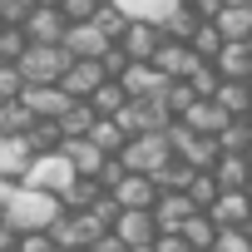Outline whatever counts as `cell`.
Wrapping results in <instances>:
<instances>
[{
	"mask_svg": "<svg viewBox=\"0 0 252 252\" xmlns=\"http://www.w3.org/2000/svg\"><path fill=\"white\" fill-rule=\"evenodd\" d=\"M60 213H64V208H60V198H50V193H30V188H20V183L5 193V203H0V222H5L15 237L50 232Z\"/></svg>",
	"mask_w": 252,
	"mask_h": 252,
	"instance_id": "cell-1",
	"label": "cell"
},
{
	"mask_svg": "<svg viewBox=\"0 0 252 252\" xmlns=\"http://www.w3.org/2000/svg\"><path fill=\"white\" fill-rule=\"evenodd\" d=\"M119 163H124V173H144V178L163 173V168L173 163L168 129H163V134H139V139H129V144H124V154H119Z\"/></svg>",
	"mask_w": 252,
	"mask_h": 252,
	"instance_id": "cell-2",
	"label": "cell"
},
{
	"mask_svg": "<svg viewBox=\"0 0 252 252\" xmlns=\"http://www.w3.org/2000/svg\"><path fill=\"white\" fill-rule=\"evenodd\" d=\"M69 183H74V168H69L64 154H35L30 168H25V178H20V188H30V193H50V198H60Z\"/></svg>",
	"mask_w": 252,
	"mask_h": 252,
	"instance_id": "cell-3",
	"label": "cell"
},
{
	"mask_svg": "<svg viewBox=\"0 0 252 252\" xmlns=\"http://www.w3.org/2000/svg\"><path fill=\"white\" fill-rule=\"evenodd\" d=\"M104 232H109V227L84 208V213H60V218H55V227H50V242H55L60 252H74V247H94Z\"/></svg>",
	"mask_w": 252,
	"mask_h": 252,
	"instance_id": "cell-4",
	"label": "cell"
},
{
	"mask_svg": "<svg viewBox=\"0 0 252 252\" xmlns=\"http://www.w3.org/2000/svg\"><path fill=\"white\" fill-rule=\"evenodd\" d=\"M168 149H173V163H183L193 173H208L218 163V144L193 134V129H183V124H168Z\"/></svg>",
	"mask_w": 252,
	"mask_h": 252,
	"instance_id": "cell-5",
	"label": "cell"
},
{
	"mask_svg": "<svg viewBox=\"0 0 252 252\" xmlns=\"http://www.w3.org/2000/svg\"><path fill=\"white\" fill-rule=\"evenodd\" d=\"M15 69H20L25 84H60L64 69H69V55H64L60 45H30V50L20 55Z\"/></svg>",
	"mask_w": 252,
	"mask_h": 252,
	"instance_id": "cell-6",
	"label": "cell"
},
{
	"mask_svg": "<svg viewBox=\"0 0 252 252\" xmlns=\"http://www.w3.org/2000/svg\"><path fill=\"white\" fill-rule=\"evenodd\" d=\"M15 104H20V109H25L30 119H60V114H64V109L74 104V99H69V94H64L60 84H25Z\"/></svg>",
	"mask_w": 252,
	"mask_h": 252,
	"instance_id": "cell-7",
	"label": "cell"
},
{
	"mask_svg": "<svg viewBox=\"0 0 252 252\" xmlns=\"http://www.w3.org/2000/svg\"><path fill=\"white\" fill-rule=\"evenodd\" d=\"M109 198L119 203V213H149L154 198H158V188H154V178H144V173H124V178L109 188Z\"/></svg>",
	"mask_w": 252,
	"mask_h": 252,
	"instance_id": "cell-8",
	"label": "cell"
},
{
	"mask_svg": "<svg viewBox=\"0 0 252 252\" xmlns=\"http://www.w3.org/2000/svg\"><path fill=\"white\" fill-rule=\"evenodd\" d=\"M149 64H154L163 79H188V74H193L203 60H198V55H193L183 40H158V50H154V60H149Z\"/></svg>",
	"mask_w": 252,
	"mask_h": 252,
	"instance_id": "cell-9",
	"label": "cell"
},
{
	"mask_svg": "<svg viewBox=\"0 0 252 252\" xmlns=\"http://www.w3.org/2000/svg\"><path fill=\"white\" fill-rule=\"evenodd\" d=\"M60 50H64L69 60H99V55H104V50H114V45L104 40V30H99L94 20H84V25H69V30H64Z\"/></svg>",
	"mask_w": 252,
	"mask_h": 252,
	"instance_id": "cell-10",
	"label": "cell"
},
{
	"mask_svg": "<svg viewBox=\"0 0 252 252\" xmlns=\"http://www.w3.org/2000/svg\"><path fill=\"white\" fill-rule=\"evenodd\" d=\"M158 40H163V35H158L154 25H139V20H129V30L119 35V45H114V50H119L124 60H129V64H149V60H154V50H158Z\"/></svg>",
	"mask_w": 252,
	"mask_h": 252,
	"instance_id": "cell-11",
	"label": "cell"
},
{
	"mask_svg": "<svg viewBox=\"0 0 252 252\" xmlns=\"http://www.w3.org/2000/svg\"><path fill=\"white\" fill-rule=\"evenodd\" d=\"M20 30H25V40H30V45H60V40H64V30H69V20H64L60 10L35 5V10L25 15V25H20Z\"/></svg>",
	"mask_w": 252,
	"mask_h": 252,
	"instance_id": "cell-12",
	"label": "cell"
},
{
	"mask_svg": "<svg viewBox=\"0 0 252 252\" xmlns=\"http://www.w3.org/2000/svg\"><path fill=\"white\" fill-rule=\"evenodd\" d=\"M104 79H109V74H104V64H99V60H69V69H64L60 89H64L69 99H89Z\"/></svg>",
	"mask_w": 252,
	"mask_h": 252,
	"instance_id": "cell-13",
	"label": "cell"
},
{
	"mask_svg": "<svg viewBox=\"0 0 252 252\" xmlns=\"http://www.w3.org/2000/svg\"><path fill=\"white\" fill-rule=\"evenodd\" d=\"M213 69H218V79H237V84H247V79H252V45H242V40H222V50L213 55Z\"/></svg>",
	"mask_w": 252,
	"mask_h": 252,
	"instance_id": "cell-14",
	"label": "cell"
},
{
	"mask_svg": "<svg viewBox=\"0 0 252 252\" xmlns=\"http://www.w3.org/2000/svg\"><path fill=\"white\" fill-rule=\"evenodd\" d=\"M173 124H183V129H193V134H203V139H218V129H222V124H227V114L213 104V99H193Z\"/></svg>",
	"mask_w": 252,
	"mask_h": 252,
	"instance_id": "cell-15",
	"label": "cell"
},
{
	"mask_svg": "<svg viewBox=\"0 0 252 252\" xmlns=\"http://www.w3.org/2000/svg\"><path fill=\"white\" fill-rule=\"evenodd\" d=\"M149 213H154V227H158V232H178V227H183V222H188L198 208H193L183 193H158Z\"/></svg>",
	"mask_w": 252,
	"mask_h": 252,
	"instance_id": "cell-16",
	"label": "cell"
},
{
	"mask_svg": "<svg viewBox=\"0 0 252 252\" xmlns=\"http://www.w3.org/2000/svg\"><path fill=\"white\" fill-rule=\"evenodd\" d=\"M124 247H154L158 227H154V213H119V222L109 227Z\"/></svg>",
	"mask_w": 252,
	"mask_h": 252,
	"instance_id": "cell-17",
	"label": "cell"
},
{
	"mask_svg": "<svg viewBox=\"0 0 252 252\" xmlns=\"http://www.w3.org/2000/svg\"><path fill=\"white\" fill-rule=\"evenodd\" d=\"M208 218H213V227H247L252 222V198L247 193H218Z\"/></svg>",
	"mask_w": 252,
	"mask_h": 252,
	"instance_id": "cell-18",
	"label": "cell"
},
{
	"mask_svg": "<svg viewBox=\"0 0 252 252\" xmlns=\"http://www.w3.org/2000/svg\"><path fill=\"white\" fill-rule=\"evenodd\" d=\"M114 5L124 10V20H139V25H154L163 30V20L183 5V0H114Z\"/></svg>",
	"mask_w": 252,
	"mask_h": 252,
	"instance_id": "cell-19",
	"label": "cell"
},
{
	"mask_svg": "<svg viewBox=\"0 0 252 252\" xmlns=\"http://www.w3.org/2000/svg\"><path fill=\"white\" fill-rule=\"evenodd\" d=\"M119 84H124V94H129V99H158L168 79H163L154 64H129V69L119 74Z\"/></svg>",
	"mask_w": 252,
	"mask_h": 252,
	"instance_id": "cell-20",
	"label": "cell"
},
{
	"mask_svg": "<svg viewBox=\"0 0 252 252\" xmlns=\"http://www.w3.org/2000/svg\"><path fill=\"white\" fill-rule=\"evenodd\" d=\"M60 154L69 158L74 178H99V168L109 163V158H104V154H99V149H94L89 139H64V144H60Z\"/></svg>",
	"mask_w": 252,
	"mask_h": 252,
	"instance_id": "cell-21",
	"label": "cell"
},
{
	"mask_svg": "<svg viewBox=\"0 0 252 252\" xmlns=\"http://www.w3.org/2000/svg\"><path fill=\"white\" fill-rule=\"evenodd\" d=\"M208 173H213L218 193H247V183H252V173H247L242 154H218V163H213Z\"/></svg>",
	"mask_w": 252,
	"mask_h": 252,
	"instance_id": "cell-22",
	"label": "cell"
},
{
	"mask_svg": "<svg viewBox=\"0 0 252 252\" xmlns=\"http://www.w3.org/2000/svg\"><path fill=\"white\" fill-rule=\"evenodd\" d=\"M30 144H25V134H15V139H0V178H10V183H20L25 178V168H30Z\"/></svg>",
	"mask_w": 252,
	"mask_h": 252,
	"instance_id": "cell-23",
	"label": "cell"
},
{
	"mask_svg": "<svg viewBox=\"0 0 252 252\" xmlns=\"http://www.w3.org/2000/svg\"><path fill=\"white\" fill-rule=\"evenodd\" d=\"M213 104H218L227 119H247V109H252V89H247V84H237V79H218Z\"/></svg>",
	"mask_w": 252,
	"mask_h": 252,
	"instance_id": "cell-24",
	"label": "cell"
},
{
	"mask_svg": "<svg viewBox=\"0 0 252 252\" xmlns=\"http://www.w3.org/2000/svg\"><path fill=\"white\" fill-rule=\"evenodd\" d=\"M213 25H218V35L222 40H252V5H222L218 15H213Z\"/></svg>",
	"mask_w": 252,
	"mask_h": 252,
	"instance_id": "cell-25",
	"label": "cell"
},
{
	"mask_svg": "<svg viewBox=\"0 0 252 252\" xmlns=\"http://www.w3.org/2000/svg\"><path fill=\"white\" fill-rule=\"evenodd\" d=\"M84 139H89V144H94V149H99L104 158H119V154H124V144H129V134H124L114 119H94Z\"/></svg>",
	"mask_w": 252,
	"mask_h": 252,
	"instance_id": "cell-26",
	"label": "cell"
},
{
	"mask_svg": "<svg viewBox=\"0 0 252 252\" xmlns=\"http://www.w3.org/2000/svg\"><path fill=\"white\" fill-rule=\"evenodd\" d=\"M84 104L94 109V119H119V109L129 104V94H124V84H119V79H104V84H99Z\"/></svg>",
	"mask_w": 252,
	"mask_h": 252,
	"instance_id": "cell-27",
	"label": "cell"
},
{
	"mask_svg": "<svg viewBox=\"0 0 252 252\" xmlns=\"http://www.w3.org/2000/svg\"><path fill=\"white\" fill-rule=\"evenodd\" d=\"M25 144H30V154H60L64 134H60V124H55V119H35L30 129H25Z\"/></svg>",
	"mask_w": 252,
	"mask_h": 252,
	"instance_id": "cell-28",
	"label": "cell"
},
{
	"mask_svg": "<svg viewBox=\"0 0 252 252\" xmlns=\"http://www.w3.org/2000/svg\"><path fill=\"white\" fill-rule=\"evenodd\" d=\"M99 193H104V188H99L94 178H74V183L60 193V208H64V213H84V208L99 203Z\"/></svg>",
	"mask_w": 252,
	"mask_h": 252,
	"instance_id": "cell-29",
	"label": "cell"
},
{
	"mask_svg": "<svg viewBox=\"0 0 252 252\" xmlns=\"http://www.w3.org/2000/svg\"><path fill=\"white\" fill-rule=\"evenodd\" d=\"M178 237H183L193 252H213V237H218V227H213V218H208V213H193V218L178 227Z\"/></svg>",
	"mask_w": 252,
	"mask_h": 252,
	"instance_id": "cell-30",
	"label": "cell"
},
{
	"mask_svg": "<svg viewBox=\"0 0 252 252\" xmlns=\"http://www.w3.org/2000/svg\"><path fill=\"white\" fill-rule=\"evenodd\" d=\"M55 124H60V134H64V139H84V134H89V124H94V109H89L84 99H74Z\"/></svg>",
	"mask_w": 252,
	"mask_h": 252,
	"instance_id": "cell-31",
	"label": "cell"
},
{
	"mask_svg": "<svg viewBox=\"0 0 252 252\" xmlns=\"http://www.w3.org/2000/svg\"><path fill=\"white\" fill-rule=\"evenodd\" d=\"M218 154H247V144H252V129H247V119H227L222 129H218Z\"/></svg>",
	"mask_w": 252,
	"mask_h": 252,
	"instance_id": "cell-32",
	"label": "cell"
},
{
	"mask_svg": "<svg viewBox=\"0 0 252 252\" xmlns=\"http://www.w3.org/2000/svg\"><path fill=\"white\" fill-rule=\"evenodd\" d=\"M188 50H193L203 64H213V55L222 50V35H218V25H213V20H203V25L188 35Z\"/></svg>",
	"mask_w": 252,
	"mask_h": 252,
	"instance_id": "cell-33",
	"label": "cell"
},
{
	"mask_svg": "<svg viewBox=\"0 0 252 252\" xmlns=\"http://www.w3.org/2000/svg\"><path fill=\"white\" fill-rule=\"evenodd\" d=\"M183 198H188L198 213H208V208L218 203V183H213V173H193V178H188V188H183Z\"/></svg>",
	"mask_w": 252,
	"mask_h": 252,
	"instance_id": "cell-34",
	"label": "cell"
},
{
	"mask_svg": "<svg viewBox=\"0 0 252 252\" xmlns=\"http://www.w3.org/2000/svg\"><path fill=\"white\" fill-rule=\"evenodd\" d=\"M30 50V40H25V30H15V25H0V64H20V55Z\"/></svg>",
	"mask_w": 252,
	"mask_h": 252,
	"instance_id": "cell-35",
	"label": "cell"
},
{
	"mask_svg": "<svg viewBox=\"0 0 252 252\" xmlns=\"http://www.w3.org/2000/svg\"><path fill=\"white\" fill-rule=\"evenodd\" d=\"M94 25L104 30V40H109V45H119V35L129 30V20H124V10H119V5H99V10H94Z\"/></svg>",
	"mask_w": 252,
	"mask_h": 252,
	"instance_id": "cell-36",
	"label": "cell"
},
{
	"mask_svg": "<svg viewBox=\"0 0 252 252\" xmlns=\"http://www.w3.org/2000/svg\"><path fill=\"white\" fill-rule=\"evenodd\" d=\"M30 124H35V119H30L20 104H0V139H15V134H25Z\"/></svg>",
	"mask_w": 252,
	"mask_h": 252,
	"instance_id": "cell-37",
	"label": "cell"
},
{
	"mask_svg": "<svg viewBox=\"0 0 252 252\" xmlns=\"http://www.w3.org/2000/svg\"><path fill=\"white\" fill-rule=\"evenodd\" d=\"M213 252H252V237H247V227H218V237H213Z\"/></svg>",
	"mask_w": 252,
	"mask_h": 252,
	"instance_id": "cell-38",
	"label": "cell"
},
{
	"mask_svg": "<svg viewBox=\"0 0 252 252\" xmlns=\"http://www.w3.org/2000/svg\"><path fill=\"white\" fill-rule=\"evenodd\" d=\"M183 84L193 89V99H213V89H218V69H213V64H198Z\"/></svg>",
	"mask_w": 252,
	"mask_h": 252,
	"instance_id": "cell-39",
	"label": "cell"
},
{
	"mask_svg": "<svg viewBox=\"0 0 252 252\" xmlns=\"http://www.w3.org/2000/svg\"><path fill=\"white\" fill-rule=\"evenodd\" d=\"M94 10H99V0H60V15H64L69 25H84V20H94Z\"/></svg>",
	"mask_w": 252,
	"mask_h": 252,
	"instance_id": "cell-40",
	"label": "cell"
},
{
	"mask_svg": "<svg viewBox=\"0 0 252 252\" xmlns=\"http://www.w3.org/2000/svg\"><path fill=\"white\" fill-rule=\"evenodd\" d=\"M20 89H25L20 69H15V64H0V104H15V99H20Z\"/></svg>",
	"mask_w": 252,
	"mask_h": 252,
	"instance_id": "cell-41",
	"label": "cell"
},
{
	"mask_svg": "<svg viewBox=\"0 0 252 252\" xmlns=\"http://www.w3.org/2000/svg\"><path fill=\"white\" fill-rule=\"evenodd\" d=\"M25 15H30V0H0V25H25Z\"/></svg>",
	"mask_w": 252,
	"mask_h": 252,
	"instance_id": "cell-42",
	"label": "cell"
},
{
	"mask_svg": "<svg viewBox=\"0 0 252 252\" xmlns=\"http://www.w3.org/2000/svg\"><path fill=\"white\" fill-rule=\"evenodd\" d=\"M15 252H60L50 242V232H30V237H15Z\"/></svg>",
	"mask_w": 252,
	"mask_h": 252,
	"instance_id": "cell-43",
	"label": "cell"
},
{
	"mask_svg": "<svg viewBox=\"0 0 252 252\" xmlns=\"http://www.w3.org/2000/svg\"><path fill=\"white\" fill-rule=\"evenodd\" d=\"M154 252H193V247H188L178 232H158V237H154Z\"/></svg>",
	"mask_w": 252,
	"mask_h": 252,
	"instance_id": "cell-44",
	"label": "cell"
},
{
	"mask_svg": "<svg viewBox=\"0 0 252 252\" xmlns=\"http://www.w3.org/2000/svg\"><path fill=\"white\" fill-rule=\"evenodd\" d=\"M89 252H129V247H124V242H119L114 232H104V237H99V242H94Z\"/></svg>",
	"mask_w": 252,
	"mask_h": 252,
	"instance_id": "cell-45",
	"label": "cell"
},
{
	"mask_svg": "<svg viewBox=\"0 0 252 252\" xmlns=\"http://www.w3.org/2000/svg\"><path fill=\"white\" fill-rule=\"evenodd\" d=\"M10 247H15V232H10L5 222H0V252H10Z\"/></svg>",
	"mask_w": 252,
	"mask_h": 252,
	"instance_id": "cell-46",
	"label": "cell"
},
{
	"mask_svg": "<svg viewBox=\"0 0 252 252\" xmlns=\"http://www.w3.org/2000/svg\"><path fill=\"white\" fill-rule=\"evenodd\" d=\"M35 5H45V10H60V0H30V10H35Z\"/></svg>",
	"mask_w": 252,
	"mask_h": 252,
	"instance_id": "cell-47",
	"label": "cell"
},
{
	"mask_svg": "<svg viewBox=\"0 0 252 252\" xmlns=\"http://www.w3.org/2000/svg\"><path fill=\"white\" fill-rule=\"evenodd\" d=\"M242 163H247V173H252V144H247V154H242Z\"/></svg>",
	"mask_w": 252,
	"mask_h": 252,
	"instance_id": "cell-48",
	"label": "cell"
},
{
	"mask_svg": "<svg viewBox=\"0 0 252 252\" xmlns=\"http://www.w3.org/2000/svg\"><path fill=\"white\" fill-rule=\"evenodd\" d=\"M222 5H252V0H222Z\"/></svg>",
	"mask_w": 252,
	"mask_h": 252,
	"instance_id": "cell-49",
	"label": "cell"
},
{
	"mask_svg": "<svg viewBox=\"0 0 252 252\" xmlns=\"http://www.w3.org/2000/svg\"><path fill=\"white\" fill-rule=\"evenodd\" d=\"M129 252H154V247H129Z\"/></svg>",
	"mask_w": 252,
	"mask_h": 252,
	"instance_id": "cell-50",
	"label": "cell"
},
{
	"mask_svg": "<svg viewBox=\"0 0 252 252\" xmlns=\"http://www.w3.org/2000/svg\"><path fill=\"white\" fill-rule=\"evenodd\" d=\"M247 129H252V109H247Z\"/></svg>",
	"mask_w": 252,
	"mask_h": 252,
	"instance_id": "cell-51",
	"label": "cell"
},
{
	"mask_svg": "<svg viewBox=\"0 0 252 252\" xmlns=\"http://www.w3.org/2000/svg\"><path fill=\"white\" fill-rule=\"evenodd\" d=\"M74 252H89V247H74Z\"/></svg>",
	"mask_w": 252,
	"mask_h": 252,
	"instance_id": "cell-52",
	"label": "cell"
},
{
	"mask_svg": "<svg viewBox=\"0 0 252 252\" xmlns=\"http://www.w3.org/2000/svg\"><path fill=\"white\" fill-rule=\"evenodd\" d=\"M247 237H252V222H247Z\"/></svg>",
	"mask_w": 252,
	"mask_h": 252,
	"instance_id": "cell-53",
	"label": "cell"
},
{
	"mask_svg": "<svg viewBox=\"0 0 252 252\" xmlns=\"http://www.w3.org/2000/svg\"><path fill=\"white\" fill-rule=\"evenodd\" d=\"M247 89H252V79H247Z\"/></svg>",
	"mask_w": 252,
	"mask_h": 252,
	"instance_id": "cell-54",
	"label": "cell"
}]
</instances>
